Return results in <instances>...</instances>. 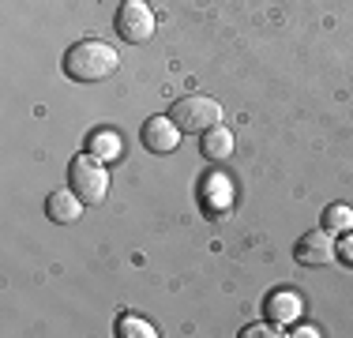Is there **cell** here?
I'll use <instances>...</instances> for the list:
<instances>
[{"label":"cell","mask_w":353,"mask_h":338,"mask_svg":"<svg viewBox=\"0 0 353 338\" xmlns=\"http://www.w3.org/2000/svg\"><path fill=\"white\" fill-rule=\"evenodd\" d=\"M323 226L331 233H350L353 230V207H346V203H331V207L323 210Z\"/></svg>","instance_id":"obj_11"},{"label":"cell","mask_w":353,"mask_h":338,"mask_svg":"<svg viewBox=\"0 0 353 338\" xmlns=\"http://www.w3.org/2000/svg\"><path fill=\"white\" fill-rule=\"evenodd\" d=\"M68 181H72L75 196L90 207V203H102L105 199V192H109V169H105L102 158H94L90 150H83V155L72 158Z\"/></svg>","instance_id":"obj_2"},{"label":"cell","mask_w":353,"mask_h":338,"mask_svg":"<svg viewBox=\"0 0 353 338\" xmlns=\"http://www.w3.org/2000/svg\"><path fill=\"white\" fill-rule=\"evenodd\" d=\"M293 335H297V338H319V331H316L312 324H301V327H297V331H293Z\"/></svg>","instance_id":"obj_15"},{"label":"cell","mask_w":353,"mask_h":338,"mask_svg":"<svg viewBox=\"0 0 353 338\" xmlns=\"http://www.w3.org/2000/svg\"><path fill=\"white\" fill-rule=\"evenodd\" d=\"M170 117L176 121V128H181V132L203 135L207 128L222 124V106H218L214 98H207V95H184V98L173 101Z\"/></svg>","instance_id":"obj_3"},{"label":"cell","mask_w":353,"mask_h":338,"mask_svg":"<svg viewBox=\"0 0 353 338\" xmlns=\"http://www.w3.org/2000/svg\"><path fill=\"white\" fill-rule=\"evenodd\" d=\"M339 256H342V259H350V264H353V230H350V233L339 241Z\"/></svg>","instance_id":"obj_14"},{"label":"cell","mask_w":353,"mask_h":338,"mask_svg":"<svg viewBox=\"0 0 353 338\" xmlns=\"http://www.w3.org/2000/svg\"><path fill=\"white\" fill-rule=\"evenodd\" d=\"M117 335L121 338H158V331L147 324V319L132 316V312H124L121 319H117Z\"/></svg>","instance_id":"obj_12"},{"label":"cell","mask_w":353,"mask_h":338,"mask_svg":"<svg viewBox=\"0 0 353 338\" xmlns=\"http://www.w3.org/2000/svg\"><path fill=\"white\" fill-rule=\"evenodd\" d=\"M279 335H282L279 324H252L241 331V338H279Z\"/></svg>","instance_id":"obj_13"},{"label":"cell","mask_w":353,"mask_h":338,"mask_svg":"<svg viewBox=\"0 0 353 338\" xmlns=\"http://www.w3.org/2000/svg\"><path fill=\"white\" fill-rule=\"evenodd\" d=\"M121 68V53L102 38H83L64 53V75L75 83H102Z\"/></svg>","instance_id":"obj_1"},{"label":"cell","mask_w":353,"mask_h":338,"mask_svg":"<svg viewBox=\"0 0 353 338\" xmlns=\"http://www.w3.org/2000/svg\"><path fill=\"white\" fill-rule=\"evenodd\" d=\"M87 150L94 158H102V162H117V158H121V150H124V143H121V135H117L113 128H98L87 139Z\"/></svg>","instance_id":"obj_10"},{"label":"cell","mask_w":353,"mask_h":338,"mask_svg":"<svg viewBox=\"0 0 353 338\" xmlns=\"http://www.w3.org/2000/svg\"><path fill=\"white\" fill-rule=\"evenodd\" d=\"M154 27H158V19L147 0H121V8H117V30H121L124 41L143 46L154 34Z\"/></svg>","instance_id":"obj_4"},{"label":"cell","mask_w":353,"mask_h":338,"mask_svg":"<svg viewBox=\"0 0 353 338\" xmlns=\"http://www.w3.org/2000/svg\"><path fill=\"white\" fill-rule=\"evenodd\" d=\"M293 256H297V264H305V267H323V264H331V259L339 256V241H334V233L327 230V226H319V230H308L305 237H301L297 248H293Z\"/></svg>","instance_id":"obj_5"},{"label":"cell","mask_w":353,"mask_h":338,"mask_svg":"<svg viewBox=\"0 0 353 338\" xmlns=\"http://www.w3.org/2000/svg\"><path fill=\"white\" fill-rule=\"evenodd\" d=\"M181 128H176V121L170 113L165 117H150V121H143V128H139V139H143V147L150 150V155H173L176 147H181Z\"/></svg>","instance_id":"obj_6"},{"label":"cell","mask_w":353,"mask_h":338,"mask_svg":"<svg viewBox=\"0 0 353 338\" xmlns=\"http://www.w3.org/2000/svg\"><path fill=\"white\" fill-rule=\"evenodd\" d=\"M83 207H87V203L75 196V188H57V192H49V199H46V215L53 218V222H61V226L79 222Z\"/></svg>","instance_id":"obj_7"},{"label":"cell","mask_w":353,"mask_h":338,"mask_svg":"<svg viewBox=\"0 0 353 338\" xmlns=\"http://www.w3.org/2000/svg\"><path fill=\"white\" fill-rule=\"evenodd\" d=\"M199 150H203L211 162H225V158L233 155V132L225 128V124H214V128H207L199 135Z\"/></svg>","instance_id":"obj_9"},{"label":"cell","mask_w":353,"mask_h":338,"mask_svg":"<svg viewBox=\"0 0 353 338\" xmlns=\"http://www.w3.org/2000/svg\"><path fill=\"white\" fill-rule=\"evenodd\" d=\"M263 308H267V316H271V324H279V327H290L293 319L301 316V308H305V301H301V293H297V290H274L271 297L263 301Z\"/></svg>","instance_id":"obj_8"}]
</instances>
